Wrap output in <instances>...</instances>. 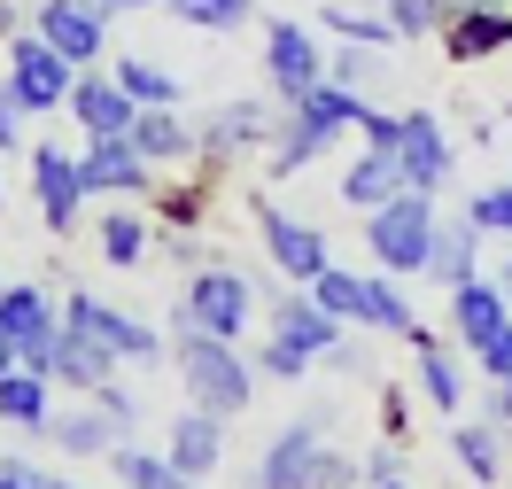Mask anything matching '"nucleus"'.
Instances as JSON below:
<instances>
[{
	"instance_id": "f257e3e1",
	"label": "nucleus",
	"mask_w": 512,
	"mask_h": 489,
	"mask_svg": "<svg viewBox=\"0 0 512 489\" xmlns=\"http://www.w3.org/2000/svg\"><path fill=\"white\" fill-rule=\"evenodd\" d=\"M171 342H179V381H187L194 412H210V420H233V412H249V396H256L249 358H241L233 342H218V334H202V326L187 319V303L171 311Z\"/></svg>"
},
{
	"instance_id": "f03ea898",
	"label": "nucleus",
	"mask_w": 512,
	"mask_h": 489,
	"mask_svg": "<svg viewBox=\"0 0 512 489\" xmlns=\"http://www.w3.org/2000/svg\"><path fill=\"white\" fill-rule=\"evenodd\" d=\"M350 482H357V466L326 443V420L311 412V420L280 427V443L264 451V466H256L249 489H350Z\"/></svg>"
},
{
	"instance_id": "7ed1b4c3",
	"label": "nucleus",
	"mask_w": 512,
	"mask_h": 489,
	"mask_svg": "<svg viewBox=\"0 0 512 489\" xmlns=\"http://www.w3.org/2000/svg\"><path fill=\"white\" fill-rule=\"evenodd\" d=\"M365 249L381 257V272H427V249H435V202L419 187H396L381 210H365Z\"/></svg>"
},
{
	"instance_id": "20e7f679",
	"label": "nucleus",
	"mask_w": 512,
	"mask_h": 489,
	"mask_svg": "<svg viewBox=\"0 0 512 489\" xmlns=\"http://www.w3.org/2000/svg\"><path fill=\"white\" fill-rule=\"evenodd\" d=\"M8 94H16V109L24 117H47V109H63L70 86H78V63L70 55H55L39 32H16L8 39V78H0Z\"/></svg>"
},
{
	"instance_id": "39448f33",
	"label": "nucleus",
	"mask_w": 512,
	"mask_h": 489,
	"mask_svg": "<svg viewBox=\"0 0 512 489\" xmlns=\"http://www.w3.org/2000/svg\"><path fill=\"white\" fill-rule=\"evenodd\" d=\"M249 218H256V241H264V257H272V272H280V280L311 288L326 264H334V257H326V233H319V226H303V218H288L280 202L256 195V202H249Z\"/></svg>"
},
{
	"instance_id": "423d86ee",
	"label": "nucleus",
	"mask_w": 512,
	"mask_h": 489,
	"mask_svg": "<svg viewBox=\"0 0 512 489\" xmlns=\"http://www.w3.org/2000/svg\"><path fill=\"white\" fill-rule=\"evenodd\" d=\"M187 319L202 334H218V342H241L256 319V295L241 272H225V264H194L187 272Z\"/></svg>"
},
{
	"instance_id": "0eeeda50",
	"label": "nucleus",
	"mask_w": 512,
	"mask_h": 489,
	"mask_svg": "<svg viewBox=\"0 0 512 489\" xmlns=\"http://www.w3.org/2000/svg\"><path fill=\"white\" fill-rule=\"evenodd\" d=\"M63 326L94 334L117 365H156V358H163V334H156V326H140L132 311H117V303H101V295H86V288L63 303Z\"/></svg>"
},
{
	"instance_id": "6e6552de",
	"label": "nucleus",
	"mask_w": 512,
	"mask_h": 489,
	"mask_svg": "<svg viewBox=\"0 0 512 489\" xmlns=\"http://www.w3.org/2000/svg\"><path fill=\"white\" fill-rule=\"evenodd\" d=\"M0 334L16 342V365L47 373V358H55V334H63V311L47 303V288L16 280V288H0Z\"/></svg>"
},
{
	"instance_id": "1a4fd4ad",
	"label": "nucleus",
	"mask_w": 512,
	"mask_h": 489,
	"mask_svg": "<svg viewBox=\"0 0 512 489\" xmlns=\"http://www.w3.org/2000/svg\"><path fill=\"white\" fill-rule=\"evenodd\" d=\"M32 32L55 47V55H70L78 70L101 63V47H109V16H101L94 0H39L32 8Z\"/></svg>"
},
{
	"instance_id": "9d476101",
	"label": "nucleus",
	"mask_w": 512,
	"mask_h": 489,
	"mask_svg": "<svg viewBox=\"0 0 512 489\" xmlns=\"http://www.w3.org/2000/svg\"><path fill=\"white\" fill-rule=\"evenodd\" d=\"M435 39H443V55H450L458 70L489 63V55H512V8H505V0H474V8H450Z\"/></svg>"
},
{
	"instance_id": "9b49d317",
	"label": "nucleus",
	"mask_w": 512,
	"mask_h": 489,
	"mask_svg": "<svg viewBox=\"0 0 512 489\" xmlns=\"http://www.w3.org/2000/svg\"><path fill=\"white\" fill-rule=\"evenodd\" d=\"M272 132H280V117H272L264 101H225L218 117H202V125H194V156H202V163L256 156V148H272Z\"/></svg>"
},
{
	"instance_id": "f8f14e48",
	"label": "nucleus",
	"mask_w": 512,
	"mask_h": 489,
	"mask_svg": "<svg viewBox=\"0 0 512 489\" xmlns=\"http://www.w3.org/2000/svg\"><path fill=\"white\" fill-rule=\"evenodd\" d=\"M78 187H86V195H140V202H148V195H156V163L140 156L125 132H117V140H86Z\"/></svg>"
},
{
	"instance_id": "ddd939ff",
	"label": "nucleus",
	"mask_w": 512,
	"mask_h": 489,
	"mask_svg": "<svg viewBox=\"0 0 512 489\" xmlns=\"http://www.w3.org/2000/svg\"><path fill=\"white\" fill-rule=\"evenodd\" d=\"M63 109L78 117L86 140H117V132H132V117H140V101L117 86V70H78V86H70Z\"/></svg>"
},
{
	"instance_id": "4468645a",
	"label": "nucleus",
	"mask_w": 512,
	"mask_h": 489,
	"mask_svg": "<svg viewBox=\"0 0 512 489\" xmlns=\"http://www.w3.org/2000/svg\"><path fill=\"white\" fill-rule=\"evenodd\" d=\"M264 78H272V94H280V101L311 94V86L326 78L319 39L303 32V24H272V32H264Z\"/></svg>"
},
{
	"instance_id": "2eb2a0df",
	"label": "nucleus",
	"mask_w": 512,
	"mask_h": 489,
	"mask_svg": "<svg viewBox=\"0 0 512 489\" xmlns=\"http://www.w3.org/2000/svg\"><path fill=\"white\" fill-rule=\"evenodd\" d=\"M32 195H39V218H47V233H70L78 226V202H86V187H78V156L70 148H32Z\"/></svg>"
},
{
	"instance_id": "dca6fc26",
	"label": "nucleus",
	"mask_w": 512,
	"mask_h": 489,
	"mask_svg": "<svg viewBox=\"0 0 512 489\" xmlns=\"http://www.w3.org/2000/svg\"><path fill=\"white\" fill-rule=\"evenodd\" d=\"M396 171H404V187L419 195H435L450 179V132L427 117V109H404V140H396Z\"/></svg>"
},
{
	"instance_id": "f3484780",
	"label": "nucleus",
	"mask_w": 512,
	"mask_h": 489,
	"mask_svg": "<svg viewBox=\"0 0 512 489\" xmlns=\"http://www.w3.org/2000/svg\"><path fill=\"white\" fill-rule=\"evenodd\" d=\"M481 264V226L458 210V218H435V249H427V280L435 288H466Z\"/></svg>"
},
{
	"instance_id": "a211bd4d",
	"label": "nucleus",
	"mask_w": 512,
	"mask_h": 489,
	"mask_svg": "<svg viewBox=\"0 0 512 489\" xmlns=\"http://www.w3.org/2000/svg\"><path fill=\"white\" fill-rule=\"evenodd\" d=\"M272 342H288V350H303V358H326L334 342H342V319H326L311 295H288V303H272Z\"/></svg>"
},
{
	"instance_id": "6ab92c4d",
	"label": "nucleus",
	"mask_w": 512,
	"mask_h": 489,
	"mask_svg": "<svg viewBox=\"0 0 512 489\" xmlns=\"http://www.w3.org/2000/svg\"><path fill=\"white\" fill-rule=\"evenodd\" d=\"M505 319H512V303H505L497 280H466V288H450V334H458L466 350H481Z\"/></svg>"
},
{
	"instance_id": "aec40b11",
	"label": "nucleus",
	"mask_w": 512,
	"mask_h": 489,
	"mask_svg": "<svg viewBox=\"0 0 512 489\" xmlns=\"http://www.w3.org/2000/svg\"><path fill=\"white\" fill-rule=\"evenodd\" d=\"M117 373V358L101 350L94 334H78V326H63L55 334V358H47V381H63V389H78V396H94L101 381Z\"/></svg>"
},
{
	"instance_id": "412c9836",
	"label": "nucleus",
	"mask_w": 512,
	"mask_h": 489,
	"mask_svg": "<svg viewBox=\"0 0 512 489\" xmlns=\"http://www.w3.org/2000/svg\"><path fill=\"white\" fill-rule=\"evenodd\" d=\"M334 140H342L334 125H319L311 109H295V101H288V117H280V132H272V148H264V156H272V171L288 179V171H303V163H319Z\"/></svg>"
},
{
	"instance_id": "4be33fe9",
	"label": "nucleus",
	"mask_w": 512,
	"mask_h": 489,
	"mask_svg": "<svg viewBox=\"0 0 512 489\" xmlns=\"http://www.w3.org/2000/svg\"><path fill=\"white\" fill-rule=\"evenodd\" d=\"M125 140H132L148 163H202V156H194V125L179 117V109H140Z\"/></svg>"
},
{
	"instance_id": "5701e85b",
	"label": "nucleus",
	"mask_w": 512,
	"mask_h": 489,
	"mask_svg": "<svg viewBox=\"0 0 512 489\" xmlns=\"http://www.w3.org/2000/svg\"><path fill=\"white\" fill-rule=\"evenodd\" d=\"M171 466L187 474V482H202V474H218V458H225V435L210 412H179V427H171Z\"/></svg>"
},
{
	"instance_id": "b1692460",
	"label": "nucleus",
	"mask_w": 512,
	"mask_h": 489,
	"mask_svg": "<svg viewBox=\"0 0 512 489\" xmlns=\"http://www.w3.org/2000/svg\"><path fill=\"white\" fill-rule=\"evenodd\" d=\"M47 443H63L70 458H109L117 443H125V427L109 420L101 404H86V412H63V420H47Z\"/></svg>"
},
{
	"instance_id": "393cba45",
	"label": "nucleus",
	"mask_w": 512,
	"mask_h": 489,
	"mask_svg": "<svg viewBox=\"0 0 512 489\" xmlns=\"http://www.w3.org/2000/svg\"><path fill=\"white\" fill-rule=\"evenodd\" d=\"M0 420L24 427V435H47V373H32V365H16V373H0Z\"/></svg>"
},
{
	"instance_id": "a878e982",
	"label": "nucleus",
	"mask_w": 512,
	"mask_h": 489,
	"mask_svg": "<svg viewBox=\"0 0 512 489\" xmlns=\"http://www.w3.org/2000/svg\"><path fill=\"white\" fill-rule=\"evenodd\" d=\"M412 342H419V389H427V404H435V412H458V404H466V373H458V358H450L427 326H419Z\"/></svg>"
},
{
	"instance_id": "bb28decb",
	"label": "nucleus",
	"mask_w": 512,
	"mask_h": 489,
	"mask_svg": "<svg viewBox=\"0 0 512 489\" xmlns=\"http://www.w3.org/2000/svg\"><path fill=\"white\" fill-rule=\"evenodd\" d=\"M396 187H404V171H396V156H381V148H365V156L342 171V202H350V210H381Z\"/></svg>"
},
{
	"instance_id": "cd10ccee",
	"label": "nucleus",
	"mask_w": 512,
	"mask_h": 489,
	"mask_svg": "<svg viewBox=\"0 0 512 489\" xmlns=\"http://www.w3.org/2000/svg\"><path fill=\"white\" fill-rule=\"evenodd\" d=\"M148 241H156V233H148V218H140L132 202L101 218V257L117 264V272H140V264H148Z\"/></svg>"
},
{
	"instance_id": "c85d7f7f",
	"label": "nucleus",
	"mask_w": 512,
	"mask_h": 489,
	"mask_svg": "<svg viewBox=\"0 0 512 489\" xmlns=\"http://www.w3.org/2000/svg\"><path fill=\"white\" fill-rule=\"evenodd\" d=\"M303 295L319 303L326 319H342V326L365 319V272H342V264H326V272H319V280H311Z\"/></svg>"
},
{
	"instance_id": "c756f323",
	"label": "nucleus",
	"mask_w": 512,
	"mask_h": 489,
	"mask_svg": "<svg viewBox=\"0 0 512 489\" xmlns=\"http://www.w3.org/2000/svg\"><path fill=\"white\" fill-rule=\"evenodd\" d=\"M357 326H373V334H419V311L396 295L388 272H365V319Z\"/></svg>"
},
{
	"instance_id": "7c9ffc66",
	"label": "nucleus",
	"mask_w": 512,
	"mask_h": 489,
	"mask_svg": "<svg viewBox=\"0 0 512 489\" xmlns=\"http://www.w3.org/2000/svg\"><path fill=\"white\" fill-rule=\"evenodd\" d=\"M450 451H458V466L474 474V482H497L505 474V435H497V420H474L450 435Z\"/></svg>"
},
{
	"instance_id": "2f4dec72",
	"label": "nucleus",
	"mask_w": 512,
	"mask_h": 489,
	"mask_svg": "<svg viewBox=\"0 0 512 489\" xmlns=\"http://www.w3.org/2000/svg\"><path fill=\"white\" fill-rule=\"evenodd\" d=\"M109 466H117V482H125V489H194L171 458L140 451V443H117V451H109Z\"/></svg>"
},
{
	"instance_id": "473e14b6",
	"label": "nucleus",
	"mask_w": 512,
	"mask_h": 489,
	"mask_svg": "<svg viewBox=\"0 0 512 489\" xmlns=\"http://www.w3.org/2000/svg\"><path fill=\"white\" fill-rule=\"evenodd\" d=\"M117 86H125L140 109H179V94H187V86H179L163 63H140V55H125V63H117Z\"/></svg>"
},
{
	"instance_id": "72a5a7b5",
	"label": "nucleus",
	"mask_w": 512,
	"mask_h": 489,
	"mask_svg": "<svg viewBox=\"0 0 512 489\" xmlns=\"http://www.w3.org/2000/svg\"><path fill=\"white\" fill-rule=\"evenodd\" d=\"M179 24H194V32H233V24H249L256 0H163Z\"/></svg>"
},
{
	"instance_id": "f704fd0d",
	"label": "nucleus",
	"mask_w": 512,
	"mask_h": 489,
	"mask_svg": "<svg viewBox=\"0 0 512 489\" xmlns=\"http://www.w3.org/2000/svg\"><path fill=\"white\" fill-rule=\"evenodd\" d=\"M326 32L334 39H350V47H396V24H388V16H357V8H326Z\"/></svg>"
},
{
	"instance_id": "c9c22d12",
	"label": "nucleus",
	"mask_w": 512,
	"mask_h": 489,
	"mask_svg": "<svg viewBox=\"0 0 512 489\" xmlns=\"http://www.w3.org/2000/svg\"><path fill=\"white\" fill-rule=\"evenodd\" d=\"M450 16V0H388V24H396V39H435Z\"/></svg>"
},
{
	"instance_id": "e433bc0d",
	"label": "nucleus",
	"mask_w": 512,
	"mask_h": 489,
	"mask_svg": "<svg viewBox=\"0 0 512 489\" xmlns=\"http://www.w3.org/2000/svg\"><path fill=\"white\" fill-rule=\"evenodd\" d=\"M202 210H210L202 179H187V187H163V195H156V218H163V226H179V233L202 226Z\"/></svg>"
},
{
	"instance_id": "4c0bfd02",
	"label": "nucleus",
	"mask_w": 512,
	"mask_h": 489,
	"mask_svg": "<svg viewBox=\"0 0 512 489\" xmlns=\"http://www.w3.org/2000/svg\"><path fill=\"white\" fill-rule=\"evenodd\" d=\"M373 70H381V47H350V39H342V47L326 55V78H334V86H350V94L373 78Z\"/></svg>"
},
{
	"instance_id": "58836bf2",
	"label": "nucleus",
	"mask_w": 512,
	"mask_h": 489,
	"mask_svg": "<svg viewBox=\"0 0 512 489\" xmlns=\"http://www.w3.org/2000/svg\"><path fill=\"white\" fill-rule=\"evenodd\" d=\"M466 218H474L481 233H512V179H497L489 195H474V202H466Z\"/></svg>"
},
{
	"instance_id": "ea45409f",
	"label": "nucleus",
	"mask_w": 512,
	"mask_h": 489,
	"mask_svg": "<svg viewBox=\"0 0 512 489\" xmlns=\"http://www.w3.org/2000/svg\"><path fill=\"white\" fill-rule=\"evenodd\" d=\"M94 404H101V412H109V420H117V427H125V435H132V427H140V396H132L125 381H101V389H94Z\"/></svg>"
},
{
	"instance_id": "a19ab883",
	"label": "nucleus",
	"mask_w": 512,
	"mask_h": 489,
	"mask_svg": "<svg viewBox=\"0 0 512 489\" xmlns=\"http://www.w3.org/2000/svg\"><path fill=\"white\" fill-rule=\"evenodd\" d=\"M357 132H365V148L396 156V140H404V117H388V109H365V117H357Z\"/></svg>"
},
{
	"instance_id": "79ce46f5",
	"label": "nucleus",
	"mask_w": 512,
	"mask_h": 489,
	"mask_svg": "<svg viewBox=\"0 0 512 489\" xmlns=\"http://www.w3.org/2000/svg\"><path fill=\"white\" fill-rule=\"evenodd\" d=\"M474 358H481V373H489V381H512V319L497 326V334H489V342H481Z\"/></svg>"
},
{
	"instance_id": "37998d69",
	"label": "nucleus",
	"mask_w": 512,
	"mask_h": 489,
	"mask_svg": "<svg viewBox=\"0 0 512 489\" xmlns=\"http://www.w3.org/2000/svg\"><path fill=\"white\" fill-rule=\"evenodd\" d=\"M264 373H272V381H303V373H311V358H303V350H288V342H272V334H264Z\"/></svg>"
},
{
	"instance_id": "c03bdc74",
	"label": "nucleus",
	"mask_w": 512,
	"mask_h": 489,
	"mask_svg": "<svg viewBox=\"0 0 512 489\" xmlns=\"http://www.w3.org/2000/svg\"><path fill=\"white\" fill-rule=\"evenodd\" d=\"M0 489H47V474L24 466V458H0Z\"/></svg>"
},
{
	"instance_id": "a18cd8bd",
	"label": "nucleus",
	"mask_w": 512,
	"mask_h": 489,
	"mask_svg": "<svg viewBox=\"0 0 512 489\" xmlns=\"http://www.w3.org/2000/svg\"><path fill=\"white\" fill-rule=\"evenodd\" d=\"M24 109H16V94H8V86H0V148H16V140H24Z\"/></svg>"
},
{
	"instance_id": "49530a36",
	"label": "nucleus",
	"mask_w": 512,
	"mask_h": 489,
	"mask_svg": "<svg viewBox=\"0 0 512 489\" xmlns=\"http://www.w3.org/2000/svg\"><path fill=\"white\" fill-rule=\"evenodd\" d=\"M357 474H365V482H388V474H396V451H388V443H381V451H365Z\"/></svg>"
},
{
	"instance_id": "de8ad7c7",
	"label": "nucleus",
	"mask_w": 512,
	"mask_h": 489,
	"mask_svg": "<svg viewBox=\"0 0 512 489\" xmlns=\"http://www.w3.org/2000/svg\"><path fill=\"white\" fill-rule=\"evenodd\" d=\"M489 412H497V427H512V381H497V396H489Z\"/></svg>"
},
{
	"instance_id": "09e8293b",
	"label": "nucleus",
	"mask_w": 512,
	"mask_h": 489,
	"mask_svg": "<svg viewBox=\"0 0 512 489\" xmlns=\"http://www.w3.org/2000/svg\"><path fill=\"white\" fill-rule=\"evenodd\" d=\"M0 373H16V342L8 334H0Z\"/></svg>"
},
{
	"instance_id": "8fccbe9b",
	"label": "nucleus",
	"mask_w": 512,
	"mask_h": 489,
	"mask_svg": "<svg viewBox=\"0 0 512 489\" xmlns=\"http://www.w3.org/2000/svg\"><path fill=\"white\" fill-rule=\"evenodd\" d=\"M0 39H16V8L8 0H0Z\"/></svg>"
},
{
	"instance_id": "3c124183",
	"label": "nucleus",
	"mask_w": 512,
	"mask_h": 489,
	"mask_svg": "<svg viewBox=\"0 0 512 489\" xmlns=\"http://www.w3.org/2000/svg\"><path fill=\"white\" fill-rule=\"evenodd\" d=\"M373 489H404V474H388V482H373Z\"/></svg>"
},
{
	"instance_id": "603ef678",
	"label": "nucleus",
	"mask_w": 512,
	"mask_h": 489,
	"mask_svg": "<svg viewBox=\"0 0 512 489\" xmlns=\"http://www.w3.org/2000/svg\"><path fill=\"white\" fill-rule=\"evenodd\" d=\"M497 288H505V303H512V264H505V280H497Z\"/></svg>"
},
{
	"instance_id": "864d4df0",
	"label": "nucleus",
	"mask_w": 512,
	"mask_h": 489,
	"mask_svg": "<svg viewBox=\"0 0 512 489\" xmlns=\"http://www.w3.org/2000/svg\"><path fill=\"white\" fill-rule=\"evenodd\" d=\"M47 489H78V482H47Z\"/></svg>"
},
{
	"instance_id": "5fc2aeb1",
	"label": "nucleus",
	"mask_w": 512,
	"mask_h": 489,
	"mask_svg": "<svg viewBox=\"0 0 512 489\" xmlns=\"http://www.w3.org/2000/svg\"><path fill=\"white\" fill-rule=\"evenodd\" d=\"M450 8H474V0H450Z\"/></svg>"
},
{
	"instance_id": "6e6d98bb",
	"label": "nucleus",
	"mask_w": 512,
	"mask_h": 489,
	"mask_svg": "<svg viewBox=\"0 0 512 489\" xmlns=\"http://www.w3.org/2000/svg\"><path fill=\"white\" fill-rule=\"evenodd\" d=\"M0 202H8V195H0Z\"/></svg>"
},
{
	"instance_id": "4d7b16f0",
	"label": "nucleus",
	"mask_w": 512,
	"mask_h": 489,
	"mask_svg": "<svg viewBox=\"0 0 512 489\" xmlns=\"http://www.w3.org/2000/svg\"><path fill=\"white\" fill-rule=\"evenodd\" d=\"M505 8H512V0H505Z\"/></svg>"
}]
</instances>
